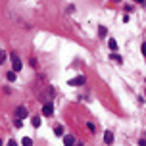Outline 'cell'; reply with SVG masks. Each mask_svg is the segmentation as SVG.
Masks as SVG:
<instances>
[{"label":"cell","instance_id":"obj_7","mask_svg":"<svg viewBox=\"0 0 146 146\" xmlns=\"http://www.w3.org/2000/svg\"><path fill=\"white\" fill-rule=\"evenodd\" d=\"M104 140H106L108 144H110V142H113V135H111L110 131H106V133H104Z\"/></svg>","mask_w":146,"mask_h":146},{"label":"cell","instance_id":"obj_1","mask_svg":"<svg viewBox=\"0 0 146 146\" xmlns=\"http://www.w3.org/2000/svg\"><path fill=\"white\" fill-rule=\"evenodd\" d=\"M10 58H12V67H14V71H19V69H21V60H19V56H17V54H12Z\"/></svg>","mask_w":146,"mask_h":146},{"label":"cell","instance_id":"obj_8","mask_svg":"<svg viewBox=\"0 0 146 146\" xmlns=\"http://www.w3.org/2000/svg\"><path fill=\"white\" fill-rule=\"evenodd\" d=\"M98 35H100V38H104V36L108 35V29H106L104 25H100V27H98Z\"/></svg>","mask_w":146,"mask_h":146},{"label":"cell","instance_id":"obj_12","mask_svg":"<svg viewBox=\"0 0 146 146\" xmlns=\"http://www.w3.org/2000/svg\"><path fill=\"white\" fill-rule=\"evenodd\" d=\"M21 142H23V144H25V146H29V144H33V140H31L29 137H25V139H23Z\"/></svg>","mask_w":146,"mask_h":146},{"label":"cell","instance_id":"obj_13","mask_svg":"<svg viewBox=\"0 0 146 146\" xmlns=\"http://www.w3.org/2000/svg\"><path fill=\"white\" fill-rule=\"evenodd\" d=\"M4 60H6V52L0 50V64H4Z\"/></svg>","mask_w":146,"mask_h":146},{"label":"cell","instance_id":"obj_4","mask_svg":"<svg viewBox=\"0 0 146 146\" xmlns=\"http://www.w3.org/2000/svg\"><path fill=\"white\" fill-rule=\"evenodd\" d=\"M52 111H54V108H52V104H50V102H48V104H44V106H42V115L50 117V115H52Z\"/></svg>","mask_w":146,"mask_h":146},{"label":"cell","instance_id":"obj_3","mask_svg":"<svg viewBox=\"0 0 146 146\" xmlns=\"http://www.w3.org/2000/svg\"><path fill=\"white\" fill-rule=\"evenodd\" d=\"M27 115H29V113H27V108H25V106H19V108H15V117H19V119H25Z\"/></svg>","mask_w":146,"mask_h":146},{"label":"cell","instance_id":"obj_17","mask_svg":"<svg viewBox=\"0 0 146 146\" xmlns=\"http://www.w3.org/2000/svg\"><path fill=\"white\" fill-rule=\"evenodd\" d=\"M135 2H144V0H135Z\"/></svg>","mask_w":146,"mask_h":146},{"label":"cell","instance_id":"obj_9","mask_svg":"<svg viewBox=\"0 0 146 146\" xmlns=\"http://www.w3.org/2000/svg\"><path fill=\"white\" fill-rule=\"evenodd\" d=\"M54 135H56V137H62V135H64V127H62V125H58V127L54 129Z\"/></svg>","mask_w":146,"mask_h":146},{"label":"cell","instance_id":"obj_15","mask_svg":"<svg viewBox=\"0 0 146 146\" xmlns=\"http://www.w3.org/2000/svg\"><path fill=\"white\" fill-rule=\"evenodd\" d=\"M87 129H88L90 133H94V125H92V123H87Z\"/></svg>","mask_w":146,"mask_h":146},{"label":"cell","instance_id":"obj_10","mask_svg":"<svg viewBox=\"0 0 146 146\" xmlns=\"http://www.w3.org/2000/svg\"><path fill=\"white\" fill-rule=\"evenodd\" d=\"M108 44H110V48H111V50H117V42L113 40V38H110V40H108Z\"/></svg>","mask_w":146,"mask_h":146},{"label":"cell","instance_id":"obj_16","mask_svg":"<svg viewBox=\"0 0 146 146\" xmlns=\"http://www.w3.org/2000/svg\"><path fill=\"white\" fill-rule=\"evenodd\" d=\"M142 52H144V56H146V42L142 44Z\"/></svg>","mask_w":146,"mask_h":146},{"label":"cell","instance_id":"obj_18","mask_svg":"<svg viewBox=\"0 0 146 146\" xmlns=\"http://www.w3.org/2000/svg\"><path fill=\"white\" fill-rule=\"evenodd\" d=\"M113 2H121V0H113Z\"/></svg>","mask_w":146,"mask_h":146},{"label":"cell","instance_id":"obj_5","mask_svg":"<svg viewBox=\"0 0 146 146\" xmlns=\"http://www.w3.org/2000/svg\"><path fill=\"white\" fill-rule=\"evenodd\" d=\"M15 77H17V71H8V73H6V79L10 81V83H14Z\"/></svg>","mask_w":146,"mask_h":146},{"label":"cell","instance_id":"obj_2","mask_svg":"<svg viewBox=\"0 0 146 146\" xmlns=\"http://www.w3.org/2000/svg\"><path fill=\"white\" fill-rule=\"evenodd\" d=\"M85 83H87V79H85L83 75H79V77H75V79L69 81V85H71V87H81V85H85Z\"/></svg>","mask_w":146,"mask_h":146},{"label":"cell","instance_id":"obj_11","mask_svg":"<svg viewBox=\"0 0 146 146\" xmlns=\"http://www.w3.org/2000/svg\"><path fill=\"white\" fill-rule=\"evenodd\" d=\"M40 125V117H33V127H38Z\"/></svg>","mask_w":146,"mask_h":146},{"label":"cell","instance_id":"obj_19","mask_svg":"<svg viewBox=\"0 0 146 146\" xmlns=\"http://www.w3.org/2000/svg\"><path fill=\"white\" fill-rule=\"evenodd\" d=\"M0 146H2V140H0Z\"/></svg>","mask_w":146,"mask_h":146},{"label":"cell","instance_id":"obj_14","mask_svg":"<svg viewBox=\"0 0 146 146\" xmlns=\"http://www.w3.org/2000/svg\"><path fill=\"white\" fill-rule=\"evenodd\" d=\"M111 58H113V60H115V62H119V64H121V62H123V60H121V58H119V56H117V54H111Z\"/></svg>","mask_w":146,"mask_h":146},{"label":"cell","instance_id":"obj_6","mask_svg":"<svg viewBox=\"0 0 146 146\" xmlns=\"http://www.w3.org/2000/svg\"><path fill=\"white\" fill-rule=\"evenodd\" d=\"M73 142H75V139H73L71 135H66V137H64V144L66 146H71Z\"/></svg>","mask_w":146,"mask_h":146}]
</instances>
